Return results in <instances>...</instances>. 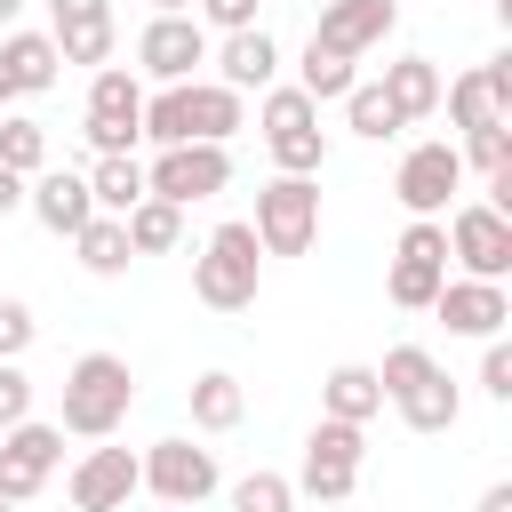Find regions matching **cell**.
Listing matches in <instances>:
<instances>
[{"instance_id": "e575fe53", "label": "cell", "mask_w": 512, "mask_h": 512, "mask_svg": "<svg viewBox=\"0 0 512 512\" xmlns=\"http://www.w3.org/2000/svg\"><path fill=\"white\" fill-rule=\"evenodd\" d=\"M32 336H40L32 304H24V296H0V360H24V352H32Z\"/></svg>"}, {"instance_id": "d6a6232c", "label": "cell", "mask_w": 512, "mask_h": 512, "mask_svg": "<svg viewBox=\"0 0 512 512\" xmlns=\"http://www.w3.org/2000/svg\"><path fill=\"white\" fill-rule=\"evenodd\" d=\"M232 512H296L288 472H240L232 480Z\"/></svg>"}, {"instance_id": "74e56055", "label": "cell", "mask_w": 512, "mask_h": 512, "mask_svg": "<svg viewBox=\"0 0 512 512\" xmlns=\"http://www.w3.org/2000/svg\"><path fill=\"white\" fill-rule=\"evenodd\" d=\"M24 416H32V376H24L16 360H0V432L24 424Z\"/></svg>"}, {"instance_id": "52a82bcc", "label": "cell", "mask_w": 512, "mask_h": 512, "mask_svg": "<svg viewBox=\"0 0 512 512\" xmlns=\"http://www.w3.org/2000/svg\"><path fill=\"white\" fill-rule=\"evenodd\" d=\"M136 472H144V488H152L160 504H176V512H192V504H208V496L224 488L216 448H192V440H152V448L136 456Z\"/></svg>"}, {"instance_id": "277c9868", "label": "cell", "mask_w": 512, "mask_h": 512, "mask_svg": "<svg viewBox=\"0 0 512 512\" xmlns=\"http://www.w3.org/2000/svg\"><path fill=\"white\" fill-rule=\"evenodd\" d=\"M256 248L264 256H304L320 240V176H272L256 192V216H248Z\"/></svg>"}, {"instance_id": "cb8c5ba5", "label": "cell", "mask_w": 512, "mask_h": 512, "mask_svg": "<svg viewBox=\"0 0 512 512\" xmlns=\"http://www.w3.org/2000/svg\"><path fill=\"white\" fill-rule=\"evenodd\" d=\"M88 200H96V216H128V208L144 200V160H136V152L96 160V168H88Z\"/></svg>"}, {"instance_id": "d590c367", "label": "cell", "mask_w": 512, "mask_h": 512, "mask_svg": "<svg viewBox=\"0 0 512 512\" xmlns=\"http://www.w3.org/2000/svg\"><path fill=\"white\" fill-rule=\"evenodd\" d=\"M392 256H424V264H448V232H440V216H408V232H400V248Z\"/></svg>"}, {"instance_id": "f35d334b", "label": "cell", "mask_w": 512, "mask_h": 512, "mask_svg": "<svg viewBox=\"0 0 512 512\" xmlns=\"http://www.w3.org/2000/svg\"><path fill=\"white\" fill-rule=\"evenodd\" d=\"M480 392L488 400H512V344L504 336H488V352H480Z\"/></svg>"}, {"instance_id": "ab89813d", "label": "cell", "mask_w": 512, "mask_h": 512, "mask_svg": "<svg viewBox=\"0 0 512 512\" xmlns=\"http://www.w3.org/2000/svg\"><path fill=\"white\" fill-rule=\"evenodd\" d=\"M472 512H512V480H488V488H480V504H472Z\"/></svg>"}, {"instance_id": "603a6c76", "label": "cell", "mask_w": 512, "mask_h": 512, "mask_svg": "<svg viewBox=\"0 0 512 512\" xmlns=\"http://www.w3.org/2000/svg\"><path fill=\"white\" fill-rule=\"evenodd\" d=\"M240 416H248V392H240V376H232V368L192 376V432H232Z\"/></svg>"}, {"instance_id": "ee69618b", "label": "cell", "mask_w": 512, "mask_h": 512, "mask_svg": "<svg viewBox=\"0 0 512 512\" xmlns=\"http://www.w3.org/2000/svg\"><path fill=\"white\" fill-rule=\"evenodd\" d=\"M8 104H16V88H8V64H0V112H8Z\"/></svg>"}, {"instance_id": "836d02e7", "label": "cell", "mask_w": 512, "mask_h": 512, "mask_svg": "<svg viewBox=\"0 0 512 512\" xmlns=\"http://www.w3.org/2000/svg\"><path fill=\"white\" fill-rule=\"evenodd\" d=\"M456 160H464V168H480V176L512 168V120H488V128H472V136L456 144Z\"/></svg>"}, {"instance_id": "ac0fdd59", "label": "cell", "mask_w": 512, "mask_h": 512, "mask_svg": "<svg viewBox=\"0 0 512 512\" xmlns=\"http://www.w3.org/2000/svg\"><path fill=\"white\" fill-rule=\"evenodd\" d=\"M384 408V384H376V368L368 360H344V368H328L320 376V416H336V424H360L368 432V416Z\"/></svg>"}, {"instance_id": "6da1fadb", "label": "cell", "mask_w": 512, "mask_h": 512, "mask_svg": "<svg viewBox=\"0 0 512 512\" xmlns=\"http://www.w3.org/2000/svg\"><path fill=\"white\" fill-rule=\"evenodd\" d=\"M376 384H384V400L400 408V424H408V432H456V416H464L456 376H448L424 344H392V352H384V368H376Z\"/></svg>"}, {"instance_id": "f546056e", "label": "cell", "mask_w": 512, "mask_h": 512, "mask_svg": "<svg viewBox=\"0 0 512 512\" xmlns=\"http://www.w3.org/2000/svg\"><path fill=\"white\" fill-rule=\"evenodd\" d=\"M256 128H264V136H288V128H320V104H312L296 80H272V88H264V104H256Z\"/></svg>"}, {"instance_id": "484cf974", "label": "cell", "mask_w": 512, "mask_h": 512, "mask_svg": "<svg viewBox=\"0 0 512 512\" xmlns=\"http://www.w3.org/2000/svg\"><path fill=\"white\" fill-rule=\"evenodd\" d=\"M120 224H128V248H136V256H168V248L184 240V208H168V200H136Z\"/></svg>"}, {"instance_id": "3957f363", "label": "cell", "mask_w": 512, "mask_h": 512, "mask_svg": "<svg viewBox=\"0 0 512 512\" xmlns=\"http://www.w3.org/2000/svg\"><path fill=\"white\" fill-rule=\"evenodd\" d=\"M256 288H264V248H256V232H248V216H232V224H216V232L200 240V256H192V296H200L208 312H248Z\"/></svg>"}, {"instance_id": "30bf717a", "label": "cell", "mask_w": 512, "mask_h": 512, "mask_svg": "<svg viewBox=\"0 0 512 512\" xmlns=\"http://www.w3.org/2000/svg\"><path fill=\"white\" fill-rule=\"evenodd\" d=\"M456 192H464V160H456V144H416V152L400 160V176H392V200H400L408 216H448Z\"/></svg>"}, {"instance_id": "ba28073f", "label": "cell", "mask_w": 512, "mask_h": 512, "mask_svg": "<svg viewBox=\"0 0 512 512\" xmlns=\"http://www.w3.org/2000/svg\"><path fill=\"white\" fill-rule=\"evenodd\" d=\"M56 464H64V432L56 424H40V416L8 424L0 432V504H32Z\"/></svg>"}, {"instance_id": "8fae6325", "label": "cell", "mask_w": 512, "mask_h": 512, "mask_svg": "<svg viewBox=\"0 0 512 512\" xmlns=\"http://www.w3.org/2000/svg\"><path fill=\"white\" fill-rule=\"evenodd\" d=\"M48 40L64 64H112L120 48V24H112V0H48Z\"/></svg>"}, {"instance_id": "8d00e7d4", "label": "cell", "mask_w": 512, "mask_h": 512, "mask_svg": "<svg viewBox=\"0 0 512 512\" xmlns=\"http://www.w3.org/2000/svg\"><path fill=\"white\" fill-rule=\"evenodd\" d=\"M192 24H200V32H208V24H216V32H248V24H256V0H192Z\"/></svg>"}, {"instance_id": "c3c4849f", "label": "cell", "mask_w": 512, "mask_h": 512, "mask_svg": "<svg viewBox=\"0 0 512 512\" xmlns=\"http://www.w3.org/2000/svg\"><path fill=\"white\" fill-rule=\"evenodd\" d=\"M320 8H328V0H320Z\"/></svg>"}, {"instance_id": "7dc6e473", "label": "cell", "mask_w": 512, "mask_h": 512, "mask_svg": "<svg viewBox=\"0 0 512 512\" xmlns=\"http://www.w3.org/2000/svg\"><path fill=\"white\" fill-rule=\"evenodd\" d=\"M0 512H16V504H0Z\"/></svg>"}, {"instance_id": "f6af8a7d", "label": "cell", "mask_w": 512, "mask_h": 512, "mask_svg": "<svg viewBox=\"0 0 512 512\" xmlns=\"http://www.w3.org/2000/svg\"><path fill=\"white\" fill-rule=\"evenodd\" d=\"M488 8H496V16H504V24H512V0H488Z\"/></svg>"}, {"instance_id": "9c48e42d", "label": "cell", "mask_w": 512, "mask_h": 512, "mask_svg": "<svg viewBox=\"0 0 512 512\" xmlns=\"http://www.w3.org/2000/svg\"><path fill=\"white\" fill-rule=\"evenodd\" d=\"M200 64H208V32H200L192 16H152V24L136 32V80L184 88Z\"/></svg>"}, {"instance_id": "5b68a950", "label": "cell", "mask_w": 512, "mask_h": 512, "mask_svg": "<svg viewBox=\"0 0 512 512\" xmlns=\"http://www.w3.org/2000/svg\"><path fill=\"white\" fill-rule=\"evenodd\" d=\"M440 232H448V264L464 280H496V288L512 280V216H496L488 200H464L440 216Z\"/></svg>"}, {"instance_id": "8992f818", "label": "cell", "mask_w": 512, "mask_h": 512, "mask_svg": "<svg viewBox=\"0 0 512 512\" xmlns=\"http://www.w3.org/2000/svg\"><path fill=\"white\" fill-rule=\"evenodd\" d=\"M224 184H232V152H224V144H168V152H152V168H144V200H168V208L216 200Z\"/></svg>"}, {"instance_id": "7bdbcfd3", "label": "cell", "mask_w": 512, "mask_h": 512, "mask_svg": "<svg viewBox=\"0 0 512 512\" xmlns=\"http://www.w3.org/2000/svg\"><path fill=\"white\" fill-rule=\"evenodd\" d=\"M16 16H24V0H0V32H16Z\"/></svg>"}, {"instance_id": "7402d4cb", "label": "cell", "mask_w": 512, "mask_h": 512, "mask_svg": "<svg viewBox=\"0 0 512 512\" xmlns=\"http://www.w3.org/2000/svg\"><path fill=\"white\" fill-rule=\"evenodd\" d=\"M72 248H80V272H96V280H120V272L136 264V248H128V224H120V216H88V224L72 232Z\"/></svg>"}, {"instance_id": "4316f807", "label": "cell", "mask_w": 512, "mask_h": 512, "mask_svg": "<svg viewBox=\"0 0 512 512\" xmlns=\"http://www.w3.org/2000/svg\"><path fill=\"white\" fill-rule=\"evenodd\" d=\"M0 168L32 184V176L48 168V128H40V120H24V112H0Z\"/></svg>"}, {"instance_id": "e0dca14e", "label": "cell", "mask_w": 512, "mask_h": 512, "mask_svg": "<svg viewBox=\"0 0 512 512\" xmlns=\"http://www.w3.org/2000/svg\"><path fill=\"white\" fill-rule=\"evenodd\" d=\"M0 64H8V88L16 96H48L56 80H64V56H56V40L48 32H0Z\"/></svg>"}, {"instance_id": "9a60e30c", "label": "cell", "mask_w": 512, "mask_h": 512, "mask_svg": "<svg viewBox=\"0 0 512 512\" xmlns=\"http://www.w3.org/2000/svg\"><path fill=\"white\" fill-rule=\"evenodd\" d=\"M208 56H216V88H232V96H248V88L264 96V88L280 80V40H272L264 24H248V32H224Z\"/></svg>"}, {"instance_id": "2e32d148", "label": "cell", "mask_w": 512, "mask_h": 512, "mask_svg": "<svg viewBox=\"0 0 512 512\" xmlns=\"http://www.w3.org/2000/svg\"><path fill=\"white\" fill-rule=\"evenodd\" d=\"M24 208H32L56 240H72V232L96 216V200H88V176H80V168H40V176L24 184Z\"/></svg>"}, {"instance_id": "1f68e13d", "label": "cell", "mask_w": 512, "mask_h": 512, "mask_svg": "<svg viewBox=\"0 0 512 512\" xmlns=\"http://www.w3.org/2000/svg\"><path fill=\"white\" fill-rule=\"evenodd\" d=\"M272 168L280 176H320L328 168V128H288V136H264Z\"/></svg>"}, {"instance_id": "d6986e66", "label": "cell", "mask_w": 512, "mask_h": 512, "mask_svg": "<svg viewBox=\"0 0 512 512\" xmlns=\"http://www.w3.org/2000/svg\"><path fill=\"white\" fill-rule=\"evenodd\" d=\"M376 88H384V104L400 112V128L440 112V64H432V56H400V64H384V80H376Z\"/></svg>"}, {"instance_id": "4dcf8cb0", "label": "cell", "mask_w": 512, "mask_h": 512, "mask_svg": "<svg viewBox=\"0 0 512 512\" xmlns=\"http://www.w3.org/2000/svg\"><path fill=\"white\" fill-rule=\"evenodd\" d=\"M344 128H352V136H368V144H384V136H400V112L384 104V88H376V80H352V96H344Z\"/></svg>"}, {"instance_id": "b9f144b4", "label": "cell", "mask_w": 512, "mask_h": 512, "mask_svg": "<svg viewBox=\"0 0 512 512\" xmlns=\"http://www.w3.org/2000/svg\"><path fill=\"white\" fill-rule=\"evenodd\" d=\"M152 16H192V0H152Z\"/></svg>"}, {"instance_id": "7a4b0ae2", "label": "cell", "mask_w": 512, "mask_h": 512, "mask_svg": "<svg viewBox=\"0 0 512 512\" xmlns=\"http://www.w3.org/2000/svg\"><path fill=\"white\" fill-rule=\"evenodd\" d=\"M136 408V376L120 352H80L64 368V424L56 432H80V440H112Z\"/></svg>"}, {"instance_id": "d4e9b609", "label": "cell", "mask_w": 512, "mask_h": 512, "mask_svg": "<svg viewBox=\"0 0 512 512\" xmlns=\"http://www.w3.org/2000/svg\"><path fill=\"white\" fill-rule=\"evenodd\" d=\"M352 80H360V72H352V56H328V48H312V40H304V56H296V88H304L312 104H344V96H352Z\"/></svg>"}, {"instance_id": "44dd1931", "label": "cell", "mask_w": 512, "mask_h": 512, "mask_svg": "<svg viewBox=\"0 0 512 512\" xmlns=\"http://www.w3.org/2000/svg\"><path fill=\"white\" fill-rule=\"evenodd\" d=\"M88 120H120V128L144 136V80L128 64H96L88 72Z\"/></svg>"}, {"instance_id": "bcb514c9", "label": "cell", "mask_w": 512, "mask_h": 512, "mask_svg": "<svg viewBox=\"0 0 512 512\" xmlns=\"http://www.w3.org/2000/svg\"><path fill=\"white\" fill-rule=\"evenodd\" d=\"M160 512H176V504H160Z\"/></svg>"}, {"instance_id": "f1b7e54d", "label": "cell", "mask_w": 512, "mask_h": 512, "mask_svg": "<svg viewBox=\"0 0 512 512\" xmlns=\"http://www.w3.org/2000/svg\"><path fill=\"white\" fill-rule=\"evenodd\" d=\"M360 456H368V432H360V424H336V416H320V424L304 432V464H336V472H360Z\"/></svg>"}, {"instance_id": "5bb4252c", "label": "cell", "mask_w": 512, "mask_h": 512, "mask_svg": "<svg viewBox=\"0 0 512 512\" xmlns=\"http://www.w3.org/2000/svg\"><path fill=\"white\" fill-rule=\"evenodd\" d=\"M432 312L448 320V336H472V344H488V336H504V320H512V296H504L496 280H440Z\"/></svg>"}, {"instance_id": "60d3db41", "label": "cell", "mask_w": 512, "mask_h": 512, "mask_svg": "<svg viewBox=\"0 0 512 512\" xmlns=\"http://www.w3.org/2000/svg\"><path fill=\"white\" fill-rule=\"evenodd\" d=\"M16 208H24V176H8V168H0V224H8Z\"/></svg>"}, {"instance_id": "7c38bea8", "label": "cell", "mask_w": 512, "mask_h": 512, "mask_svg": "<svg viewBox=\"0 0 512 512\" xmlns=\"http://www.w3.org/2000/svg\"><path fill=\"white\" fill-rule=\"evenodd\" d=\"M392 24H400V0H328L320 24H312V48H328V56H368V48H384Z\"/></svg>"}, {"instance_id": "83f0119b", "label": "cell", "mask_w": 512, "mask_h": 512, "mask_svg": "<svg viewBox=\"0 0 512 512\" xmlns=\"http://www.w3.org/2000/svg\"><path fill=\"white\" fill-rule=\"evenodd\" d=\"M440 280H448V264H424V256H392V272H384V296H392L400 312H432Z\"/></svg>"}, {"instance_id": "4fadbf2b", "label": "cell", "mask_w": 512, "mask_h": 512, "mask_svg": "<svg viewBox=\"0 0 512 512\" xmlns=\"http://www.w3.org/2000/svg\"><path fill=\"white\" fill-rule=\"evenodd\" d=\"M64 488H72V512H128V496L144 488V472H136L128 448H88Z\"/></svg>"}, {"instance_id": "ffe728a7", "label": "cell", "mask_w": 512, "mask_h": 512, "mask_svg": "<svg viewBox=\"0 0 512 512\" xmlns=\"http://www.w3.org/2000/svg\"><path fill=\"white\" fill-rule=\"evenodd\" d=\"M184 112H192V144H232V128H248V96L216 80H184Z\"/></svg>"}]
</instances>
